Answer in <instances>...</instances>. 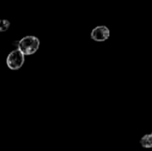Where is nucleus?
I'll return each mask as SVG.
<instances>
[{
	"label": "nucleus",
	"instance_id": "nucleus-5",
	"mask_svg": "<svg viewBox=\"0 0 152 151\" xmlns=\"http://www.w3.org/2000/svg\"><path fill=\"white\" fill-rule=\"evenodd\" d=\"M10 27V21L7 20H2L1 23H0V31L4 32L5 30H7Z\"/></svg>",
	"mask_w": 152,
	"mask_h": 151
},
{
	"label": "nucleus",
	"instance_id": "nucleus-1",
	"mask_svg": "<svg viewBox=\"0 0 152 151\" xmlns=\"http://www.w3.org/2000/svg\"><path fill=\"white\" fill-rule=\"evenodd\" d=\"M39 45L40 41L35 36H26L18 42V49L24 55H32L36 53Z\"/></svg>",
	"mask_w": 152,
	"mask_h": 151
},
{
	"label": "nucleus",
	"instance_id": "nucleus-4",
	"mask_svg": "<svg viewBox=\"0 0 152 151\" xmlns=\"http://www.w3.org/2000/svg\"><path fill=\"white\" fill-rule=\"evenodd\" d=\"M140 144L144 149H151L152 148V134H145L140 140Z\"/></svg>",
	"mask_w": 152,
	"mask_h": 151
},
{
	"label": "nucleus",
	"instance_id": "nucleus-2",
	"mask_svg": "<svg viewBox=\"0 0 152 151\" xmlns=\"http://www.w3.org/2000/svg\"><path fill=\"white\" fill-rule=\"evenodd\" d=\"M6 65L12 70H18L20 69L25 61V55L17 48L12 51L6 58Z\"/></svg>",
	"mask_w": 152,
	"mask_h": 151
},
{
	"label": "nucleus",
	"instance_id": "nucleus-6",
	"mask_svg": "<svg viewBox=\"0 0 152 151\" xmlns=\"http://www.w3.org/2000/svg\"><path fill=\"white\" fill-rule=\"evenodd\" d=\"M151 134H152V133H151Z\"/></svg>",
	"mask_w": 152,
	"mask_h": 151
},
{
	"label": "nucleus",
	"instance_id": "nucleus-3",
	"mask_svg": "<svg viewBox=\"0 0 152 151\" xmlns=\"http://www.w3.org/2000/svg\"><path fill=\"white\" fill-rule=\"evenodd\" d=\"M110 31L107 26L102 25L95 27L91 31V38L96 42H104L109 39Z\"/></svg>",
	"mask_w": 152,
	"mask_h": 151
}]
</instances>
